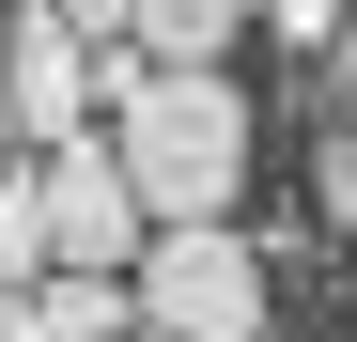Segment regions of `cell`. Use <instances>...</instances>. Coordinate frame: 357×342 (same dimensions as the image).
Returning a JSON list of instances; mask_svg holds the SVG:
<instances>
[{
  "label": "cell",
  "mask_w": 357,
  "mask_h": 342,
  "mask_svg": "<svg viewBox=\"0 0 357 342\" xmlns=\"http://www.w3.org/2000/svg\"><path fill=\"white\" fill-rule=\"evenodd\" d=\"M264 311H280V249H249L233 218H155V249H140V327L264 342Z\"/></svg>",
  "instance_id": "obj_2"
},
{
  "label": "cell",
  "mask_w": 357,
  "mask_h": 342,
  "mask_svg": "<svg viewBox=\"0 0 357 342\" xmlns=\"http://www.w3.org/2000/svg\"><path fill=\"white\" fill-rule=\"evenodd\" d=\"M109 140H125V171H140L155 218H233V187H249V94L218 63H155L125 109H109Z\"/></svg>",
  "instance_id": "obj_1"
},
{
  "label": "cell",
  "mask_w": 357,
  "mask_h": 342,
  "mask_svg": "<svg viewBox=\"0 0 357 342\" xmlns=\"http://www.w3.org/2000/svg\"><path fill=\"white\" fill-rule=\"evenodd\" d=\"M93 109H109V78H93V31L63 16V0H16V156H63V140H93Z\"/></svg>",
  "instance_id": "obj_3"
},
{
  "label": "cell",
  "mask_w": 357,
  "mask_h": 342,
  "mask_svg": "<svg viewBox=\"0 0 357 342\" xmlns=\"http://www.w3.org/2000/svg\"><path fill=\"white\" fill-rule=\"evenodd\" d=\"M326 109H342V125H357V31L326 47Z\"/></svg>",
  "instance_id": "obj_10"
},
{
  "label": "cell",
  "mask_w": 357,
  "mask_h": 342,
  "mask_svg": "<svg viewBox=\"0 0 357 342\" xmlns=\"http://www.w3.org/2000/svg\"><path fill=\"white\" fill-rule=\"evenodd\" d=\"M311 202H326V234L357 249V125H342V109H326V171H311Z\"/></svg>",
  "instance_id": "obj_7"
},
{
  "label": "cell",
  "mask_w": 357,
  "mask_h": 342,
  "mask_svg": "<svg viewBox=\"0 0 357 342\" xmlns=\"http://www.w3.org/2000/svg\"><path fill=\"white\" fill-rule=\"evenodd\" d=\"M140 342H187V327H140Z\"/></svg>",
  "instance_id": "obj_12"
},
{
  "label": "cell",
  "mask_w": 357,
  "mask_h": 342,
  "mask_svg": "<svg viewBox=\"0 0 357 342\" xmlns=\"http://www.w3.org/2000/svg\"><path fill=\"white\" fill-rule=\"evenodd\" d=\"M0 171H16V0H0Z\"/></svg>",
  "instance_id": "obj_9"
},
{
  "label": "cell",
  "mask_w": 357,
  "mask_h": 342,
  "mask_svg": "<svg viewBox=\"0 0 357 342\" xmlns=\"http://www.w3.org/2000/svg\"><path fill=\"white\" fill-rule=\"evenodd\" d=\"M63 265V218H47V156L0 171V280H47Z\"/></svg>",
  "instance_id": "obj_6"
},
{
  "label": "cell",
  "mask_w": 357,
  "mask_h": 342,
  "mask_svg": "<svg viewBox=\"0 0 357 342\" xmlns=\"http://www.w3.org/2000/svg\"><path fill=\"white\" fill-rule=\"evenodd\" d=\"M47 218H63V265H140L155 249V202H140L125 140H63L47 156Z\"/></svg>",
  "instance_id": "obj_4"
},
{
  "label": "cell",
  "mask_w": 357,
  "mask_h": 342,
  "mask_svg": "<svg viewBox=\"0 0 357 342\" xmlns=\"http://www.w3.org/2000/svg\"><path fill=\"white\" fill-rule=\"evenodd\" d=\"M264 31H280V47H342V31H357V0H264Z\"/></svg>",
  "instance_id": "obj_8"
},
{
  "label": "cell",
  "mask_w": 357,
  "mask_h": 342,
  "mask_svg": "<svg viewBox=\"0 0 357 342\" xmlns=\"http://www.w3.org/2000/svg\"><path fill=\"white\" fill-rule=\"evenodd\" d=\"M63 16H78V31H140V0H63Z\"/></svg>",
  "instance_id": "obj_11"
},
{
  "label": "cell",
  "mask_w": 357,
  "mask_h": 342,
  "mask_svg": "<svg viewBox=\"0 0 357 342\" xmlns=\"http://www.w3.org/2000/svg\"><path fill=\"white\" fill-rule=\"evenodd\" d=\"M233 31H264V0H140L155 63H233Z\"/></svg>",
  "instance_id": "obj_5"
}]
</instances>
